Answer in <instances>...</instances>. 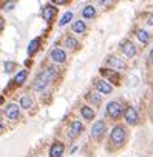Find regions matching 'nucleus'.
Here are the masks:
<instances>
[{
  "label": "nucleus",
  "instance_id": "nucleus-2",
  "mask_svg": "<svg viewBox=\"0 0 153 157\" xmlns=\"http://www.w3.org/2000/svg\"><path fill=\"white\" fill-rule=\"evenodd\" d=\"M125 140H127V129L122 125H116L110 134V145L122 146L125 143Z\"/></svg>",
  "mask_w": 153,
  "mask_h": 157
},
{
  "label": "nucleus",
  "instance_id": "nucleus-24",
  "mask_svg": "<svg viewBox=\"0 0 153 157\" xmlns=\"http://www.w3.org/2000/svg\"><path fill=\"white\" fill-rule=\"evenodd\" d=\"M90 100L95 103V105H101V97L98 94H90Z\"/></svg>",
  "mask_w": 153,
  "mask_h": 157
},
{
  "label": "nucleus",
  "instance_id": "nucleus-16",
  "mask_svg": "<svg viewBox=\"0 0 153 157\" xmlns=\"http://www.w3.org/2000/svg\"><path fill=\"white\" fill-rule=\"evenodd\" d=\"M73 31H74V33H78V34L85 33V31H87V25H85V22H82V20L74 22V23H73Z\"/></svg>",
  "mask_w": 153,
  "mask_h": 157
},
{
  "label": "nucleus",
  "instance_id": "nucleus-17",
  "mask_svg": "<svg viewBox=\"0 0 153 157\" xmlns=\"http://www.w3.org/2000/svg\"><path fill=\"white\" fill-rule=\"evenodd\" d=\"M81 113H82V117H84L85 120H93V119H95V111H93V108H90V106H82Z\"/></svg>",
  "mask_w": 153,
  "mask_h": 157
},
{
  "label": "nucleus",
  "instance_id": "nucleus-33",
  "mask_svg": "<svg viewBox=\"0 0 153 157\" xmlns=\"http://www.w3.org/2000/svg\"><path fill=\"white\" fill-rule=\"evenodd\" d=\"M0 129H2V117H0Z\"/></svg>",
  "mask_w": 153,
  "mask_h": 157
},
{
  "label": "nucleus",
  "instance_id": "nucleus-14",
  "mask_svg": "<svg viewBox=\"0 0 153 157\" xmlns=\"http://www.w3.org/2000/svg\"><path fill=\"white\" fill-rule=\"evenodd\" d=\"M51 59H53L56 63H63V62H65V59H66V54H65V51H63V49L57 48V49H54V51L51 52Z\"/></svg>",
  "mask_w": 153,
  "mask_h": 157
},
{
  "label": "nucleus",
  "instance_id": "nucleus-22",
  "mask_svg": "<svg viewBox=\"0 0 153 157\" xmlns=\"http://www.w3.org/2000/svg\"><path fill=\"white\" fill-rule=\"evenodd\" d=\"M71 19H73V13H65V14H63V17H62V19H60V22H59V26H65Z\"/></svg>",
  "mask_w": 153,
  "mask_h": 157
},
{
  "label": "nucleus",
  "instance_id": "nucleus-27",
  "mask_svg": "<svg viewBox=\"0 0 153 157\" xmlns=\"http://www.w3.org/2000/svg\"><path fill=\"white\" fill-rule=\"evenodd\" d=\"M14 8V2H8L6 5H5V11H11Z\"/></svg>",
  "mask_w": 153,
  "mask_h": 157
},
{
  "label": "nucleus",
  "instance_id": "nucleus-18",
  "mask_svg": "<svg viewBox=\"0 0 153 157\" xmlns=\"http://www.w3.org/2000/svg\"><path fill=\"white\" fill-rule=\"evenodd\" d=\"M82 16H84L85 19H93V17L96 16V10H95L93 6H85V10L82 11Z\"/></svg>",
  "mask_w": 153,
  "mask_h": 157
},
{
  "label": "nucleus",
  "instance_id": "nucleus-30",
  "mask_svg": "<svg viewBox=\"0 0 153 157\" xmlns=\"http://www.w3.org/2000/svg\"><path fill=\"white\" fill-rule=\"evenodd\" d=\"M3 25H5V22H3L2 17H0V29H3Z\"/></svg>",
  "mask_w": 153,
  "mask_h": 157
},
{
  "label": "nucleus",
  "instance_id": "nucleus-8",
  "mask_svg": "<svg viewBox=\"0 0 153 157\" xmlns=\"http://www.w3.org/2000/svg\"><path fill=\"white\" fill-rule=\"evenodd\" d=\"M56 13H57L56 6H53V5H46V6L43 8V11H42V17H43L46 22H51V20L54 19Z\"/></svg>",
  "mask_w": 153,
  "mask_h": 157
},
{
  "label": "nucleus",
  "instance_id": "nucleus-7",
  "mask_svg": "<svg viewBox=\"0 0 153 157\" xmlns=\"http://www.w3.org/2000/svg\"><path fill=\"white\" fill-rule=\"evenodd\" d=\"M5 114H6V117H8L10 120H17V119H19V116H20L19 106H17V105H14V103L8 105V106H6V109H5Z\"/></svg>",
  "mask_w": 153,
  "mask_h": 157
},
{
  "label": "nucleus",
  "instance_id": "nucleus-29",
  "mask_svg": "<svg viewBox=\"0 0 153 157\" xmlns=\"http://www.w3.org/2000/svg\"><path fill=\"white\" fill-rule=\"evenodd\" d=\"M147 23H148V25H153V14H151V16L148 17V20H147Z\"/></svg>",
  "mask_w": 153,
  "mask_h": 157
},
{
  "label": "nucleus",
  "instance_id": "nucleus-15",
  "mask_svg": "<svg viewBox=\"0 0 153 157\" xmlns=\"http://www.w3.org/2000/svg\"><path fill=\"white\" fill-rule=\"evenodd\" d=\"M26 77H28V71H19L17 74H16V77H14V83L16 85H23L25 83V80H26Z\"/></svg>",
  "mask_w": 153,
  "mask_h": 157
},
{
  "label": "nucleus",
  "instance_id": "nucleus-1",
  "mask_svg": "<svg viewBox=\"0 0 153 157\" xmlns=\"http://www.w3.org/2000/svg\"><path fill=\"white\" fill-rule=\"evenodd\" d=\"M56 72H57V68H54V66H51V68H46L45 71H42L37 77H36V80H34V90H37V91H42L50 82H51V78L56 75Z\"/></svg>",
  "mask_w": 153,
  "mask_h": 157
},
{
  "label": "nucleus",
  "instance_id": "nucleus-11",
  "mask_svg": "<svg viewBox=\"0 0 153 157\" xmlns=\"http://www.w3.org/2000/svg\"><path fill=\"white\" fill-rule=\"evenodd\" d=\"M122 52H124L127 57H130V59H131V57H135V56H136V46H135L131 42H128V40H127V42H124V43H122Z\"/></svg>",
  "mask_w": 153,
  "mask_h": 157
},
{
  "label": "nucleus",
  "instance_id": "nucleus-6",
  "mask_svg": "<svg viewBox=\"0 0 153 157\" xmlns=\"http://www.w3.org/2000/svg\"><path fill=\"white\" fill-rule=\"evenodd\" d=\"M124 117H125V120H127L128 125H136V123H138V113H136V109L131 108V106H128V108L125 109Z\"/></svg>",
  "mask_w": 153,
  "mask_h": 157
},
{
  "label": "nucleus",
  "instance_id": "nucleus-9",
  "mask_svg": "<svg viewBox=\"0 0 153 157\" xmlns=\"http://www.w3.org/2000/svg\"><path fill=\"white\" fill-rule=\"evenodd\" d=\"M107 63H108L111 68H115L116 71L125 69V63H124V60H121V59H118V57H113V56H110V57L107 59Z\"/></svg>",
  "mask_w": 153,
  "mask_h": 157
},
{
  "label": "nucleus",
  "instance_id": "nucleus-10",
  "mask_svg": "<svg viewBox=\"0 0 153 157\" xmlns=\"http://www.w3.org/2000/svg\"><path fill=\"white\" fill-rule=\"evenodd\" d=\"M63 154V143L54 142L50 148V157H62Z\"/></svg>",
  "mask_w": 153,
  "mask_h": 157
},
{
  "label": "nucleus",
  "instance_id": "nucleus-4",
  "mask_svg": "<svg viewBox=\"0 0 153 157\" xmlns=\"http://www.w3.org/2000/svg\"><path fill=\"white\" fill-rule=\"evenodd\" d=\"M105 131H107L105 122H104V120H98V122L91 126V139H95V140L102 139V136L105 134Z\"/></svg>",
  "mask_w": 153,
  "mask_h": 157
},
{
  "label": "nucleus",
  "instance_id": "nucleus-31",
  "mask_svg": "<svg viewBox=\"0 0 153 157\" xmlns=\"http://www.w3.org/2000/svg\"><path fill=\"white\" fill-rule=\"evenodd\" d=\"M150 62H151V63H153V49H151V51H150Z\"/></svg>",
  "mask_w": 153,
  "mask_h": 157
},
{
  "label": "nucleus",
  "instance_id": "nucleus-28",
  "mask_svg": "<svg viewBox=\"0 0 153 157\" xmlns=\"http://www.w3.org/2000/svg\"><path fill=\"white\" fill-rule=\"evenodd\" d=\"M51 2H53V3H56V5H65V3L68 2V0H51Z\"/></svg>",
  "mask_w": 153,
  "mask_h": 157
},
{
  "label": "nucleus",
  "instance_id": "nucleus-26",
  "mask_svg": "<svg viewBox=\"0 0 153 157\" xmlns=\"http://www.w3.org/2000/svg\"><path fill=\"white\" fill-rule=\"evenodd\" d=\"M99 3H101L102 6H110V5L113 3V0H99Z\"/></svg>",
  "mask_w": 153,
  "mask_h": 157
},
{
  "label": "nucleus",
  "instance_id": "nucleus-21",
  "mask_svg": "<svg viewBox=\"0 0 153 157\" xmlns=\"http://www.w3.org/2000/svg\"><path fill=\"white\" fill-rule=\"evenodd\" d=\"M136 36H138V39H139V42H142V43H147L148 42V33L147 31H142V29H139L138 33H136Z\"/></svg>",
  "mask_w": 153,
  "mask_h": 157
},
{
  "label": "nucleus",
  "instance_id": "nucleus-19",
  "mask_svg": "<svg viewBox=\"0 0 153 157\" xmlns=\"http://www.w3.org/2000/svg\"><path fill=\"white\" fill-rule=\"evenodd\" d=\"M31 105H33V100H31L30 96H23V97L20 99V106H22V108L28 109V108H31Z\"/></svg>",
  "mask_w": 153,
  "mask_h": 157
},
{
  "label": "nucleus",
  "instance_id": "nucleus-12",
  "mask_svg": "<svg viewBox=\"0 0 153 157\" xmlns=\"http://www.w3.org/2000/svg\"><path fill=\"white\" fill-rule=\"evenodd\" d=\"M102 75L107 77L108 80L115 85H119V75H118V71H110V69H101Z\"/></svg>",
  "mask_w": 153,
  "mask_h": 157
},
{
  "label": "nucleus",
  "instance_id": "nucleus-5",
  "mask_svg": "<svg viewBox=\"0 0 153 157\" xmlns=\"http://www.w3.org/2000/svg\"><path fill=\"white\" fill-rule=\"evenodd\" d=\"M82 131H84V125H82L79 120H74V122L71 123L70 129H68V137H70V139H76V137H79V136L82 134Z\"/></svg>",
  "mask_w": 153,
  "mask_h": 157
},
{
  "label": "nucleus",
  "instance_id": "nucleus-25",
  "mask_svg": "<svg viewBox=\"0 0 153 157\" xmlns=\"http://www.w3.org/2000/svg\"><path fill=\"white\" fill-rule=\"evenodd\" d=\"M13 68H14V63H13V62H6V63H5V71H6V72H11Z\"/></svg>",
  "mask_w": 153,
  "mask_h": 157
},
{
  "label": "nucleus",
  "instance_id": "nucleus-23",
  "mask_svg": "<svg viewBox=\"0 0 153 157\" xmlns=\"http://www.w3.org/2000/svg\"><path fill=\"white\" fill-rule=\"evenodd\" d=\"M65 46H68V48H78L79 43H78V40H76L74 37H68L65 40Z\"/></svg>",
  "mask_w": 153,
  "mask_h": 157
},
{
  "label": "nucleus",
  "instance_id": "nucleus-3",
  "mask_svg": "<svg viewBox=\"0 0 153 157\" xmlns=\"http://www.w3.org/2000/svg\"><path fill=\"white\" fill-rule=\"evenodd\" d=\"M107 116L113 120H118L121 116H122V105L119 102H110L107 105Z\"/></svg>",
  "mask_w": 153,
  "mask_h": 157
},
{
  "label": "nucleus",
  "instance_id": "nucleus-13",
  "mask_svg": "<svg viewBox=\"0 0 153 157\" xmlns=\"http://www.w3.org/2000/svg\"><path fill=\"white\" fill-rule=\"evenodd\" d=\"M96 90L99 93H102V94H110L113 88H111L110 82H107V80H98L96 82Z\"/></svg>",
  "mask_w": 153,
  "mask_h": 157
},
{
  "label": "nucleus",
  "instance_id": "nucleus-20",
  "mask_svg": "<svg viewBox=\"0 0 153 157\" xmlns=\"http://www.w3.org/2000/svg\"><path fill=\"white\" fill-rule=\"evenodd\" d=\"M37 48H39V40H37V39L31 40V43L28 45V56H33V54L36 52Z\"/></svg>",
  "mask_w": 153,
  "mask_h": 157
},
{
  "label": "nucleus",
  "instance_id": "nucleus-32",
  "mask_svg": "<svg viewBox=\"0 0 153 157\" xmlns=\"http://www.w3.org/2000/svg\"><path fill=\"white\" fill-rule=\"evenodd\" d=\"M2 103H3V97H2V96H0V105H2Z\"/></svg>",
  "mask_w": 153,
  "mask_h": 157
}]
</instances>
